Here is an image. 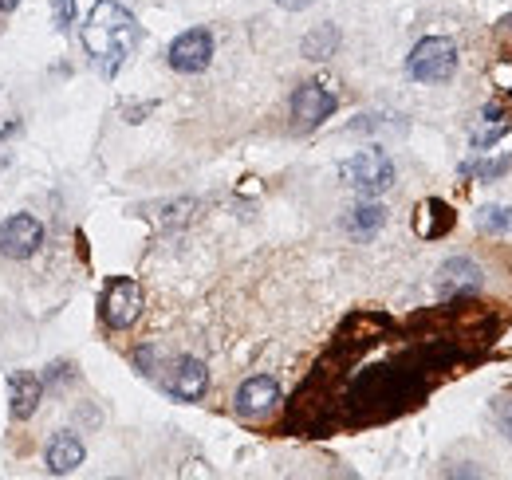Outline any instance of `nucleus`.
I'll list each match as a JSON object with an SVG mask.
<instances>
[{
	"instance_id": "1",
	"label": "nucleus",
	"mask_w": 512,
	"mask_h": 480,
	"mask_svg": "<svg viewBox=\"0 0 512 480\" xmlns=\"http://www.w3.org/2000/svg\"><path fill=\"white\" fill-rule=\"evenodd\" d=\"M83 48L99 67V75H119V67L138 48V20L119 0H99L83 24Z\"/></svg>"
},
{
	"instance_id": "2",
	"label": "nucleus",
	"mask_w": 512,
	"mask_h": 480,
	"mask_svg": "<svg viewBox=\"0 0 512 480\" xmlns=\"http://www.w3.org/2000/svg\"><path fill=\"white\" fill-rule=\"evenodd\" d=\"M457 71V44L449 36H426L406 56V75L414 83H446Z\"/></svg>"
},
{
	"instance_id": "3",
	"label": "nucleus",
	"mask_w": 512,
	"mask_h": 480,
	"mask_svg": "<svg viewBox=\"0 0 512 480\" xmlns=\"http://www.w3.org/2000/svg\"><path fill=\"white\" fill-rule=\"evenodd\" d=\"M339 181L363 197H379L394 185V162L383 150H359L339 166Z\"/></svg>"
},
{
	"instance_id": "4",
	"label": "nucleus",
	"mask_w": 512,
	"mask_h": 480,
	"mask_svg": "<svg viewBox=\"0 0 512 480\" xmlns=\"http://www.w3.org/2000/svg\"><path fill=\"white\" fill-rule=\"evenodd\" d=\"M138 315H142V288H138V280L119 276L103 292V319H107L111 331H127V327L138 323Z\"/></svg>"
},
{
	"instance_id": "5",
	"label": "nucleus",
	"mask_w": 512,
	"mask_h": 480,
	"mask_svg": "<svg viewBox=\"0 0 512 480\" xmlns=\"http://www.w3.org/2000/svg\"><path fill=\"white\" fill-rule=\"evenodd\" d=\"M40 244H44V225L32 213H12L0 225V256L8 260H28Z\"/></svg>"
},
{
	"instance_id": "6",
	"label": "nucleus",
	"mask_w": 512,
	"mask_h": 480,
	"mask_svg": "<svg viewBox=\"0 0 512 480\" xmlns=\"http://www.w3.org/2000/svg\"><path fill=\"white\" fill-rule=\"evenodd\" d=\"M166 60H170L174 71H182V75L205 71V67L213 63V32H209V28H190V32H182V36L170 44Z\"/></svg>"
},
{
	"instance_id": "7",
	"label": "nucleus",
	"mask_w": 512,
	"mask_h": 480,
	"mask_svg": "<svg viewBox=\"0 0 512 480\" xmlns=\"http://www.w3.org/2000/svg\"><path fill=\"white\" fill-rule=\"evenodd\" d=\"M335 107H339V99H335V91H327L323 83H304L296 95H292V119L300 130H316L320 122H327L335 115Z\"/></svg>"
},
{
	"instance_id": "8",
	"label": "nucleus",
	"mask_w": 512,
	"mask_h": 480,
	"mask_svg": "<svg viewBox=\"0 0 512 480\" xmlns=\"http://www.w3.org/2000/svg\"><path fill=\"white\" fill-rule=\"evenodd\" d=\"M481 284H485V272H481L473 260H465V256H453V260H446V264L438 268V296H442V300L473 296Z\"/></svg>"
},
{
	"instance_id": "9",
	"label": "nucleus",
	"mask_w": 512,
	"mask_h": 480,
	"mask_svg": "<svg viewBox=\"0 0 512 480\" xmlns=\"http://www.w3.org/2000/svg\"><path fill=\"white\" fill-rule=\"evenodd\" d=\"M276 402H280V382L272 374H256L249 382H241V390L233 398V406H237L241 418H264Z\"/></svg>"
},
{
	"instance_id": "10",
	"label": "nucleus",
	"mask_w": 512,
	"mask_h": 480,
	"mask_svg": "<svg viewBox=\"0 0 512 480\" xmlns=\"http://www.w3.org/2000/svg\"><path fill=\"white\" fill-rule=\"evenodd\" d=\"M205 386H209V370H205V362L186 355V359H178L170 366V378H166V390L178 398V402H197L201 394H205Z\"/></svg>"
},
{
	"instance_id": "11",
	"label": "nucleus",
	"mask_w": 512,
	"mask_h": 480,
	"mask_svg": "<svg viewBox=\"0 0 512 480\" xmlns=\"http://www.w3.org/2000/svg\"><path fill=\"white\" fill-rule=\"evenodd\" d=\"M83 457H87V449H83V441H79L75 433H56V437L48 441V449H44V461H48V469H52L56 477L75 473V469L83 465Z\"/></svg>"
},
{
	"instance_id": "12",
	"label": "nucleus",
	"mask_w": 512,
	"mask_h": 480,
	"mask_svg": "<svg viewBox=\"0 0 512 480\" xmlns=\"http://www.w3.org/2000/svg\"><path fill=\"white\" fill-rule=\"evenodd\" d=\"M40 398H44V386H40L36 374H12V382H8V406H12V418L28 421L32 414H36Z\"/></svg>"
},
{
	"instance_id": "13",
	"label": "nucleus",
	"mask_w": 512,
	"mask_h": 480,
	"mask_svg": "<svg viewBox=\"0 0 512 480\" xmlns=\"http://www.w3.org/2000/svg\"><path fill=\"white\" fill-rule=\"evenodd\" d=\"M505 134H509V119H505V111H501L497 103H489V107L481 111V126H473V134H469V146H473L477 154H485V150H493Z\"/></svg>"
},
{
	"instance_id": "14",
	"label": "nucleus",
	"mask_w": 512,
	"mask_h": 480,
	"mask_svg": "<svg viewBox=\"0 0 512 480\" xmlns=\"http://www.w3.org/2000/svg\"><path fill=\"white\" fill-rule=\"evenodd\" d=\"M383 225H386V209L379 201H363V205H355L347 213V229H351V237L359 240H371Z\"/></svg>"
},
{
	"instance_id": "15",
	"label": "nucleus",
	"mask_w": 512,
	"mask_h": 480,
	"mask_svg": "<svg viewBox=\"0 0 512 480\" xmlns=\"http://www.w3.org/2000/svg\"><path fill=\"white\" fill-rule=\"evenodd\" d=\"M477 229L485 237H509L512 233V205H485L477 213Z\"/></svg>"
},
{
	"instance_id": "16",
	"label": "nucleus",
	"mask_w": 512,
	"mask_h": 480,
	"mask_svg": "<svg viewBox=\"0 0 512 480\" xmlns=\"http://www.w3.org/2000/svg\"><path fill=\"white\" fill-rule=\"evenodd\" d=\"M335 44H339V32H335L331 24H323V28H316V32L304 40V56H308V60H327V56L335 52Z\"/></svg>"
},
{
	"instance_id": "17",
	"label": "nucleus",
	"mask_w": 512,
	"mask_h": 480,
	"mask_svg": "<svg viewBox=\"0 0 512 480\" xmlns=\"http://www.w3.org/2000/svg\"><path fill=\"white\" fill-rule=\"evenodd\" d=\"M512 166V158H501V162H461V178H501L505 170Z\"/></svg>"
},
{
	"instance_id": "18",
	"label": "nucleus",
	"mask_w": 512,
	"mask_h": 480,
	"mask_svg": "<svg viewBox=\"0 0 512 480\" xmlns=\"http://www.w3.org/2000/svg\"><path fill=\"white\" fill-rule=\"evenodd\" d=\"M56 24H60V32H71V24H75V0H56Z\"/></svg>"
},
{
	"instance_id": "19",
	"label": "nucleus",
	"mask_w": 512,
	"mask_h": 480,
	"mask_svg": "<svg viewBox=\"0 0 512 480\" xmlns=\"http://www.w3.org/2000/svg\"><path fill=\"white\" fill-rule=\"evenodd\" d=\"M276 4H280L284 12H304V8H312L316 0H276Z\"/></svg>"
},
{
	"instance_id": "20",
	"label": "nucleus",
	"mask_w": 512,
	"mask_h": 480,
	"mask_svg": "<svg viewBox=\"0 0 512 480\" xmlns=\"http://www.w3.org/2000/svg\"><path fill=\"white\" fill-rule=\"evenodd\" d=\"M501 425H505V433H509V441H512V402L501 406Z\"/></svg>"
},
{
	"instance_id": "21",
	"label": "nucleus",
	"mask_w": 512,
	"mask_h": 480,
	"mask_svg": "<svg viewBox=\"0 0 512 480\" xmlns=\"http://www.w3.org/2000/svg\"><path fill=\"white\" fill-rule=\"evenodd\" d=\"M16 4H20V0H0V12H12Z\"/></svg>"
},
{
	"instance_id": "22",
	"label": "nucleus",
	"mask_w": 512,
	"mask_h": 480,
	"mask_svg": "<svg viewBox=\"0 0 512 480\" xmlns=\"http://www.w3.org/2000/svg\"><path fill=\"white\" fill-rule=\"evenodd\" d=\"M509 28H512V16H509Z\"/></svg>"
}]
</instances>
